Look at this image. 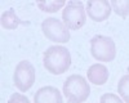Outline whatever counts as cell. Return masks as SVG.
I'll list each match as a JSON object with an SVG mask.
<instances>
[{
    "label": "cell",
    "mask_w": 129,
    "mask_h": 103,
    "mask_svg": "<svg viewBox=\"0 0 129 103\" xmlns=\"http://www.w3.org/2000/svg\"><path fill=\"white\" fill-rule=\"evenodd\" d=\"M44 68L52 75H62L71 66V54L67 48L61 45L49 46L43 57Z\"/></svg>",
    "instance_id": "6da1fadb"
},
{
    "label": "cell",
    "mask_w": 129,
    "mask_h": 103,
    "mask_svg": "<svg viewBox=\"0 0 129 103\" xmlns=\"http://www.w3.org/2000/svg\"><path fill=\"white\" fill-rule=\"evenodd\" d=\"M63 94L69 103H83L90 94V86L81 75H71L63 82Z\"/></svg>",
    "instance_id": "7a4b0ae2"
},
{
    "label": "cell",
    "mask_w": 129,
    "mask_h": 103,
    "mask_svg": "<svg viewBox=\"0 0 129 103\" xmlns=\"http://www.w3.org/2000/svg\"><path fill=\"white\" fill-rule=\"evenodd\" d=\"M90 53L100 62H111L116 57V46L109 36L95 35L90 40Z\"/></svg>",
    "instance_id": "3957f363"
},
{
    "label": "cell",
    "mask_w": 129,
    "mask_h": 103,
    "mask_svg": "<svg viewBox=\"0 0 129 103\" xmlns=\"http://www.w3.org/2000/svg\"><path fill=\"white\" fill-rule=\"evenodd\" d=\"M63 23L69 30H79L87 22V12L81 2H69L62 12Z\"/></svg>",
    "instance_id": "277c9868"
},
{
    "label": "cell",
    "mask_w": 129,
    "mask_h": 103,
    "mask_svg": "<svg viewBox=\"0 0 129 103\" xmlns=\"http://www.w3.org/2000/svg\"><path fill=\"white\" fill-rule=\"evenodd\" d=\"M41 30L44 36L50 41H54V43H67L71 37L70 31L66 27V25L62 21L53 17L43 21Z\"/></svg>",
    "instance_id": "5b68a950"
},
{
    "label": "cell",
    "mask_w": 129,
    "mask_h": 103,
    "mask_svg": "<svg viewBox=\"0 0 129 103\" xmlns=\"http://www.w3.org/2000/svg\"><path fill=\"white\" fill-rule=\"evenodd\" d=\"M36 79V71L35 67L32 66L31 62L28 61H21L16 66L13 81L14 85L21 91H27L35 82Z\"/></svg>",
    "instance_id": "8992f818"
},
{
    "label": "cell",
    "mask_w": 129,
    "mask_h": 103,
    "mask_svg": "<svg viewBox=\"0 0 129 103\" xmlns=\"http://www.w3.org/2000/svg\"><path fill=\"white\" fill-rule=\"evenodd\" d=\"M111 4L107 0H89L87 3L85 12L88 17L94 22H103L111 14Z\"/></svg>",
    "instance_id": "52a82bcc"
},
{
    "label": "cell",
    "mask_w": 129,
    "mask_h": 103,
    "mask_svg": "<svg viewBox=\"0 0 129 103\" xmlns=\"http://www.w3.org/2000/svg\"><path fill=\"white\" fill-rule=\"evenodd\" d=\"M35 103H63L62 95L57 88L44 86L40 88L34 95Z\"/></svg>",
    "instance_id": "ba28073f"
},
{
    "label": "cell",
    "mask_w": 129,
    "mask_h": 103,
    "mask_svg": "<svg viewBox=\"0 0 129 103\" xmlns=\"http://www.w3.org/2000/svg\"><path fill=\"white\" fill-rule=\"evenodd\" d=\"M88 80L90 82H93L94 85H103L107 82L109 80V70L105 65H101V63H94L89 68H88Z\"/></svg>",
    "instance_id": "9c48e42d"
},
{
    "label": "cell",
    "mask_w": 129,
    "mask_h": 103,
    "mask_svg": "<svg viewBox=\"0 0 129 103\" xmlns=\"http://www.w3.org/2000/svg\"><path fill=\"white\" fill-rule=\"evenodd\" d=\"M19 25H30V23L25 22V21H21L17 17L14 9L10 8L9 10H7V12L2 14V26L5 30H16Z\"/></svg>",
    "instance_id": "30bf717a"
},
{
    "label": "cell",
    "mask_w": 129,
    "mask_h": 103,
    "mask_svg": "<svg viewBox=\"0 0 129 103\" xmlns=\"http://www.w3.org/2000/svg\"><path fill=\"white\" fill-rule=\"evenodd\" d=\"M67 3H64L63 0H47V2H39L36 5L43 10V12H47V13H56L57 10H59L61 8L66 7Z\"/></svg>",
    "instance_id": "8fae6325"
},
{
    "label": "cell",
    "mask_w": 129,
    "mask_h": 103,
    "mask_svg": "<svg viewBox=\"0 0 129 103\" xmlns=\"http://www.w3.org/2000/svg\"><path fill=\"white\" fill-rule=\"evenodd\" d=\"M112 10L123 18L129 16V0H112L110 3Z\"/></svg>",
    "instance_id": "7c38bea8"
},
{
    "label": "cell",
    "mask_w": 129,
    "mask_h": 103,
    "mask_svg": "<svg viewBox=\"0 0 129 103\" xmlns=\"http://www.w3.org/2000/svg\"><path fill=\"white\" fill-rule=\"evenodd\" d=\"M117 93L125 100V103H129V75H124L120 79L117 84Z\"/></svg>",
    "instance_id": "4fadbf2b"
},
{
    "label": "cell",
    "mask_w": 129,
    "mask_h": 103,
    "mask_svg": "<svg viewBox=\"0 0 129 103\" xmlns=\"http://www.w3.org/2000/svg\"><path fill=\"white\" fill-rule=\"evenodd\" d=\"M100 103H124L116 94H112V93H106L103 94L100 99Z\"/></svg>",
    "instance_id": "5bb4252c"
},
{
    "label": "cell",
    "mask_w": 129,
    "mask_h": 103,
    "mask_svg": "<svg viewBox=\"0 0 129 103\" xmlns=\"http://www.w3.org/2000/svg\"><path fill=\"white\" fill-rule=\"evenodd\" d=\"M8 103H30V99L27 97H25L23 94H19V93H14L9 97Z\"/></svg>",
    "instance_id": "9a60e30c"
},
{
    "label": "cell",
    "mask_w": 129,
    "mask_h": 103,
    "mask_svg": "<svg viewBox=\"0 0 129 103\" xmlns=\"http://www.w3.org/2000/svg\"><path fill=\"white\" fill-rule=\"evenodd\" d=\"M128 72H129V67H128Z\"/></svg>",
    "instance_id": "2e32d148"
}]
</instances>
